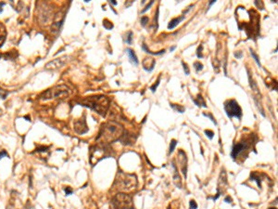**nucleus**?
<instances>
[{
	"mask_svg": "<svg viewBox=\"0 0 278 209\" xmlns=\"http://www.w3.org/2000/svg\"><path fill=\"white\" fill-rule=\"evenodd\" d=\"M215 2H216L215 0H212V1H210V4H209V8H210V6L212 5V4H214Z\"/></svg>",
	"mask_w": 278,
	"mask_h": 209,
	"instance_id": "obj_38",
	"label": "nucleus"
},
{
	"mask_svg": "<svg viewBox=\"0 0 278 209\" xmlns=\"http://www.w3.org/2000/svg\"><path fill=\"white\" fill-rule=\"evenodd\" d=\"M111 209H133L132 197L125 193H119L111 200Z\"/></svg>",
	"mask_w": 278,
	"mask_h": 209,
	"instance_id": "obj_4",
	"label": "nucleus"
},
{
	"mask_svg": "<svg viewBox=\"0 0 278 209\" xmlns=\"http://www.w3.org/2000/svg\"><path fill=\"white\" fill-rule=\"evenodd\" d=\"M182 64H183V67H184V70H185V73L186 76H189V74H190V71H189V68H188V65L185 63V62H182Z\"/></svg>",
	"mask_w": 278,
	"mask_h": 209,
	"instance_id": "obj_30",
	"label": "nucleus"
},
{
	"mask_svg": "<svg viewBox=\"0 0 278 209\" xmlns=\"http://www.w3.org/2000/svg\"><path fill=\"white\" fill-rule=\"evenodd\" d=\"M126 52L128 54V57H129L131 62L134 63V65H138L139 61H138V59H137L136 55H135V52L132 48H127L126 49Z\"/></svg>",
	"mask_w": 278,
	"mask_h": 209,
	"instance_id": "obj_13",
	"label": "nucleus"
},
{
	"mask_svg": "<svg viewBox=\"0 0 278 209\" xmlns=\"http://www.w3.org/2000/svg\"><path fill=\"white\" fill-rule=\"evenodd\" d=\"M0 58H1V55H0Z\"/></svg>",
	"mask_w": 278,
	"mask_h": 209,
	"instance_id": "obj_43",
	"label": "nucleus"
},
{
	"mask_svg": "<svg viewBox=\"0 0 278 209\" xmlns=\"http://www.w3.org/2000/svg\"><path fill=\"white\" fill-rule=\"evenodd\" d=\"M194 103L198 106V107H204V108H207V105H206V102L203 99L202 96L199 95L197 99H193Z\"/></svg>",
	"mask_w": 278,
	"mask_h": 209,
	"instance_id": "obj_15",
	"label": "nucleus"
},
{
	"mask_svg": "<svg viewBox=\"0 0 278 209\" xmlns=\"http://www.w3.org/2000/svg\"><path fill=\"white\" fill-rule=\"evenodd\" d=\"M4 5H5V3H0V12H2V10H3Z\"/></svg>",
	"mask_w": 278,
	"mask_h": 209,
	"instance_id": "obj_37",
	"label": "nucleus"
},
{
	"mask_svg": "<svg viewBox=\"0 0 278 209\" xmlns=\"http://www.w3.org/2000/svg\"><path fill=\"white\" fill-rule=\"evenodd\" d=\"M148 20H149V19H148V17H147V16L142 17L141 18V24H142V26H146V24L148 23Z\"/></svg>",
	"mask_w": 278,
	"mask_h": 209,
	"instance_id": "obj_29",
	"label": "nucleus"
},
{
	"mask_svg": "<svg viewBox=\"0 0 278 209\" xmlns=\"http://www.w3.org/2000/svg\"><path fill=\"white\" fill-rule=\"evenodd\" d=\"M7 95H8V92L0 88V99H6Z\"/></svg>",
	"mask_w": 278,
	"mask_h": 209,
	"instance_id": "obj_31",
	"label": "nucleus"
},
{
	"mask_svg": "<svg viewBox=\"0 0 278 209\" xmlns=\"http://www.w3.org/2000/svg\"><path fill=\"white\" fill-rule=\"evenodd\" d=\"M142 49H143L144 51H146L148 54H150V55H154V56L161 55V54H164V53H165V50H164V49H163V50H161V51H159V52H152V51H150V50L148 49V47L146 46V44H143V45H142Z\"/></svg>",
	"mask_w": 278,
	"mask_h": 209,
	"instance_id": "obj_16",
	"label": "nucleus"
},
{
	"mask_svg": "<svg viewBox=\"0 0 278 209\" xmlns=\"http://www.w3.org/2000/svg\"><path fill=\"white\" fill-rule=\"evenodd\" d=\"M69 59H70L69 56H62V57L55 59L54 60L49 61L46 65V70H56V69H58V68L62 67L68 61Z\"/></svg>",
	"mask_w": 278,
	"mask_h": 209,
	"instance_id": "obj_8",
	"label": "nucleus"
},
{
	"mask_svg": "<svg viewBox=\"0 0 278 209\" xmlns=\"http://www.w3.org/2000/svg\"><path fill=\"white\" fill-rule=\"evenodd\" d=\"M235 57L237 58V59H241V58L243 57V53H242L241 51H237V52L235 53Z\"/></svg>",
	"mask_w": 278,
	"mask_h": 209,
	"instance_id": "obj_34",
	"label": "nucleus"
},
{
	"mask_svg": "<svg viewBox=\"0 0 278 209\" xmlns=\"http://www.w3.org/2000/svg\"><path fill=\"white\" fill-rule=\"evenodd\" d=\"M248 148H249V144L247 141L242 140L240 142L235 143L233 145V148H232V151H231V157L234 160H236L241 153H243L245 151L248 150Z\"/></svg>",
	"mask_w": 278,
	"mask_h": 209,
	"instance_id": "obj_7",
	"label": "nucleus"
},
{
	"mask_svg": "<svg viewBox=\"0 0 278 209\" xmlns=\"http://www.w3.org/2000/svg\"><path fill=\"white\" fill-rule=\"evenodd\" d=\"M133 37H134V33L132 31H129L127 34H126V39H125V42L129 45H132L133 44Z\"/></svg>",
	"mask_w": 278,
	"mask_h": 209,
	"instance_id": "obj_20",
	"label": "nucleus"
},
{
	"mask_svg": "<svg viewBox=\"0 0 278 209\" xmlns=\"http://www.w3.org/2000/svg\"><path fill=\"white\" fill-rule=\"evenodd\" d=\"M205 134H206V136H207L210 139H212L213 137H214V133H213V131H211V130H205Z\"/></svg>",
	"mask_w": 278,
	"mask_h": 209,
	"instance_id": "obj_26",
	"label": "nucleus"
},
{
	"mask_svg": "<svg viewBox=\"0 0 278 209\" xmlns=\"http://www.w3.org/2000/svg\"><path fill=\"white\" fill-rule=\"evenodd\" d=\"M249 50H250V54H251V56H252V58L255 59V61H256V63L258 64V66H259V67H261V64H260V61H259V57H258V55H257V54L254 52V50H252L251 48H250Z\"/></svg>",
	"mask_w": 278,
	"mask_h": 209,
	"instance_id": "obj_22",
	"label": "nucleus"
},
{
	"mask_svg": "<svg viewBox=\"0 0 278 209\" xmlns=\"http://www.w3.org/2000/svg\"><path fill=\"white\" fill-rule=\"evenodd\" d=\"M175 48H176V47H175V46H174V47H172V48H171V49H170V50H171V51H173V50H174V49H175Z\"/></svg>",
	"mask_w": 278,
	"mask_h": 209,
	"instance_id": "obj_40",
	"label": "nucleus"
},
{
	"mask_svg": "<svg viewBox=\"0 0 278 209\" xmlns=\"http://www.w3.org/2000/svg\"><path fill=\"white\" fill-rule=\"evenodd\" d=\"M194 67H195L197 72H199V71H201L203 69V64L200 63V61H197V62L194 63Z\"/></svg>",
	"mask_w": 278,
	"mask_h": 209,
	"instance_id": "obj_24",
	"label": "nucleus"
},
{
	"mask_svg": "<svg viewBox=\"0 0 278 209\" xmlns=\"http://www.w3.org/2000/svg\"><path fill=\"white\" fill-rule=\"evenodd\" d=\"M160 82H161V76H159V78H158V80H157V82L153 85V86H151L150 87V89H151V91L154 93L155 91H156V89H157V88L159 87V85H160Z\"/></svg>",
	"mask_w": 278,
	"mask_h": 209,
	"instance_id": "obj_23",
	"label": "nucleus"
},
{
	"mask_svg": "<svg viewBox=\"0 0 278 209\" xmlns=\"http://www.w3.org/2000/svg\"><path fill=\"white\" fill-rule=\"evenodd\" d=\"M224 111L226 113V115L228 118H233V117H237L238 119H241L242 117V109L239 106L238 102L235 99H230L227 100L224 103Z\"/></svg>",
	"mask_w": 278,
	"mask_h": 209,
	"instance_id": "obj_6",
	"label": "nucleus"
},
{
	"mask_svg": "<svg viewBox=\"0 0 278 209\" xmlns=\"http://www.w3.org/2000/svg\"><path fill=\"white\" fill-rule=\"evenodd\" d=\"M123 133L124 129L122 125L116 122H108L102 126L96 140L99 141L102 145H106L117 139H120Z\"/></svg>",
	"mask_w": 278,
	"mask_h": 209,
	"instance_id": "obj_1",
	"label": "nucleus"
},
{
	"mask_svg": "<svg viewBox=\"0 0 278 209\" xmlns=\"http://www.w3.org/2000/svg\"><path fill=\"white\" fill-rule=\"evenodd\" d=\"M250 178H251V180H254V181H256L257 182V184H258V187L260 188V186H261V180H260V178H259V176L256 173V172H252L251 174H250Z\"/></svg>",
	"mask_w": 278,
	"mask_h": 209,
	"instance_id": "obj_17",
	"label": "nucleus"
},
{
	"mask_svg": "<svg viewBox=\"0 0 278 209\" xmlns=\"http://www.w3.org/2000/svg\"><path fill=\"white\" fill-rule=\"evenodd\" d=\"M232 201H233V200H232V198H231L230 196H227V197H225V199H224V202H225V203H228V204H229V203H232Z\"/></svg>",
	"mask_w": 278,
	"mask_h": 209,
	"instance_id": "obj_35",
	"label": "nucleus"
},
{
	"mask_svg": "<svg viewBox=\"0 0 278 209\" xmlns=\"http://www.w3.org/2000/svg\"><path fill=\"white\" fill-rule=\"evenodd\" d=\"M268 209H277V208H274V207H272V208H268Z\"/></svg>",
	"mask_w": 278,
	"mask_h": 209,
	"instance_id": "obj_42",
	"label": "nucleus"
},
{
	"mask_svg": "<svg viewBox=\"0 0 278 209\" xmlns=\"http://www.w3.org/2000/svg\"><path fill=\"white\" fill-rule=\"evenodd\" d=\"M119 178L116 179L118 188L121 190H132L137 185V179L134 175L125 174L123 172L119 173Z\"/></svg>",
	"mask_w": 278,
	"mask_h": 209,
	"instance_id": "obj_3",
	"label": "nucleus"
},
{
	"mask_svg": "<svg viewBox=\"0 0 278 209\" xmlns=\"http://www.w3.org/2000/svg\"><path fill=\"white\" fill-rule=\"evenodd\" d=\"M203 115H204V116H207V117H209V118H210V120H211V121L213 122V124H214V125H217V122L215 121V119H214V117L212 116V114H209V113H208V114H206V113H203Z\"/></svg>",
	"mask_w": 278,
	"mask_h": 209,
	"instance_id": "obj_28",
	"label": "nucleus"
},
{
	"mask_svg": "<svg viewBox=\"0 0 278 209\" xmlns=\"http://www.w3.org/2000/svg\"><path fill=\"white\" fill-rule=\"evenodd\" d=\"M153 4H154V1H150V3H149L148 6H147V7H146V8H144V9H143L142 11H141V13H144V12L148 11V9L150 8V7H151V6H152Z\"/></svg>",
	"mask_w": 278,
	"mask_h": 209,
	"instance_id": "obj_32",
	"label": "nucleus"
},
{
	"mask_svg": "<svg viewBox=\"0 0 278 209\" xmlns=\"http://www.w3.org/2000/svg\"><path fill=\"white\" fill-rule=\"evenodd\" d=\"M103 26H104L107 30H111V29L113 28V24H112V22L107 19L103 20Z\"/></svg>",
	"mask_w": 278,
	"mask_h": 209,
	"instance_id": "obj_21",
	"label": "nucleus"
},
{
	"mask_svg": "<svg viewBox=\"0 0 278 209\" xmlns=\"http://www.w3.org/2000/svg\"><path fill=\"white\" fill-rule=\"evenodd\" d=\"M155 64H156V60L153 58H146L142 62L143 68L147 72H152L154 70Z\"/></svg>",
	"mask_w": 278,
	"mask_h": 209,
	"instance_id": "obj_11",
	"label": "nucleus"
},
{
	"mask_svg": "<svg viewBox=\"0 0 278 209\" xmlns=\"http://www.w3.org/2000/svg\"><path fill=\"white\" fill-rule=\"evenodd\" d=\"M4 155H6V156H8V152H6V151H2V152H0V159H1V158H3V156H4Z\"/></svg>",
	"mask_w": 278,
	"mask_h": 209,
	"instance_id": "obj_36",
	"label": "nucleus"
},
{
	"mask_svg": "<svg viewBox=\"0 0 278 209\" xmlns=\"http://www.w3.org/2000/svg\"><path fill=\"white\" fill-rule=\"evenodd\" d=\"M82 104L91 108L97 114L105 115L110 107V100L106 96H94L84 99Z\"/></svg>",
	"mask_w": 278,
	"mask_h": 209,
	"instance_id": "obj_2",
	"label": "nucleus"
},
{
	"mask_svg": "<svg viewBox=\"0 0 278 209\" xmlns=\"http://www.w3.org/2000/svg\"><path fill=\"white\" fill-rule=\"evenodd\" d=\"M6 37H7L6 28H5V26L2 23H0V48L4 44V42L6 40Z\"/></svg>",
	"mask_w": 278,
	"mask_h": 209,
	"instance_id": "obj_14",
	"label": "nucleus"
},
{
	"mask_svg": "<svg viewBox=\"0 0 278 209\" xmlns=\"http://www.w3.org/2000/svg\"><path fill=\"white\" fill-rule=\"evenodd\" d=\"M176 145H177V141L175 139H172L171 143H170V148H169V154H172L173 152Z\"/></svg>",
	"mask_w": 278,
	"mask_h": 209,
	"instance_id": "obj_19",
	"label": "nucleus"
},
{
	"mask_svg": "<svg viewBox=\"0 0 278 209\" xmlns=\"http://www.w3.org/2000/svg\"><path fill=\"white\" fill-rule=\"evenodd\" d=\"M74 130L80 135H83V134L86 133L88 131V127H87V125H86V122L85 120L83 118V119H79L77 120L75 123H74Z\"/></svg>",
	"mask_w": 278,
	"mask_h": 209,
	"instance_id": "obj_9",
	"label": "nucleus"
},
{
	"mask_svg": "<svg viewBox=\"0 0 278 209\" xmlns=\"http://www.w3.org/2000/svg\"><path fill=\"white\" fill-rule=\"evenodd\" d=\"M111 4H113V5H117V2L116 1H114V0H112V1H110Z\"/></svg>",
	"mask_w": 278,
	"mask_h": 209,
	"instance_id": "obj_39",
	"label": "nucleus"
},
{
	"mask_svg": "<svg viewBox=\"0 0 278 209\" xmlns=\"http://www.w3.org/2000/svg\"><path fill=\"white\" fill-rule=\"evenodd\" d=\"M65 190V193H66V195H71L72 193H73V189L72 188H70V187H67V188H65L64 189Z\"/></svg>",
	"mask_w": 278,
	"mask_h": 209,
	"instance_id": "obj_33",
	"label": "nucleus"
},
{
	"mask_svg": "<svg viewBox=\"0 0 278 209\" xmlns=\"http://www.w3.org/2000/svg\"><path fill=\"white\" fill-rule=\"evenodd\" d=\"M185 20V16H184V15L172 19L170 22H169V24H168V29H169V30H172V29L175 28V27H176V26H177L182 20Z\"/></svg>",
	"mask_w": 278,
	"mask_h": 209,
	"instance_id": "obj_12",
	"label": "nucleus"
},
{
	"mask_svg": "<svg viewBox=\"0 0 278 209\" xmlns=\"http://www.w3.org/2000/svg\"><path fill=\"white\" fill-rule=\"evenodd\" d=\"M178 155L180 156V164H181V169H182V172L184 174V177L185 178H186L187 177V166H186V163H187V158H186V154L184 151H179L178 152Z\"/></svg>",
	"mask_w": 278,
	"mask_h": 209,
	"instance_id": "obj_10",
	"label": "nucleus"
},
{
	"mask_svg": "<svg viewBox=\"0 0 278 209\" xmlns=\"http://www.w3.org/2000/svg\"><path fill=\"white\" fill-rule=\"evenodd\" d=\"M202 49H203V47L200 45L199 48H198V50H197V57L199 58V59H201V58H203V55H202Z\"/></svg>",
	"mask_w": 278,
	"mask_h": 209,
	"instance_id": "obj_25",
	"label": "nucleus"
},
{
	"mask_svg": "<svg viewBox=\"0 0 278 209\" xmlns=\"http://www.w3.org/2000/svg\"><path fill=\"white\" fill-rule=\"evenodd\" d=\"M189 205H190V209H198V204L196 203L195 200H191Z\"/></svg>",
	"mask_w": 278,
	"mask_h": 209,
	"instance_id": "obj_27",
	"label": "nucleus"
},
{
	"mask_svg": "<svg viewBox=\"0 0 278 209\" xmlns=\"http://www.w3.org/2000/svg\"><path fill=\"white\" fill-rule=\"evenodd\" d=\"M170 105H171V107H172L174 111H176V112H178V113H180V114L185 113V109L184 106L179 105V104H174V103H171Z\"/></svg>",
	"mask_w": 278,
	"mask_h": 209,
	"instance_id": "obj_18",
	"label": "nucleus"
},
{
	"mask_svg": "<svg viewBox=\"0 0 278 209\" xmlns=\"http://www.w3.org/2000/svg\"><path fill=\"white\" fill-rule=\"evenodd\" d=\"M1 114H2V111L0 110V115H1Z\"/></svg>",
	"mask_w": 278,
	"mask_h": 209,
	"instance_id": "obj_41",
	"label": "nucleus"
},
{
	"mask_svg": "<svg viewBox=\"0 0 278 209\" xmlns=\"http://www.w3.org/2000/svg\"><path fill=\"white\" fill-rule=\"evenodd\" d=\"M70 88L64 85H60V86H57L53 88H50L48 90H46L43 95H42V99H63L66 98L67 96L70 94Z\"/></svg>",
	"mask_w": 278,
	"mask_h": 209,
	"instance_id": "obj_5",
	"label": "nucleus"
}]
</instances>
